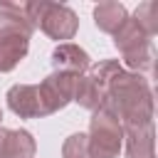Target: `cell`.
Instances as JSON below:
<instances>
[{
    "instance_id": "obj_6",
    "label": "cell",
    "mask_w": 158,
    "mask_h": 158,
    "mask_svg": "<svg viewBox=\"0 0 158 158\" xmlns=\"http://www.w3.org/2000/svg\"><path fill=\"white\" fill-rule=\"evenodd\" d=\"M7 106L22 116V118H35V116H44L42 114V104H40V94L37 86L32 84H17L7 91Z\"/></svg>"
},
{
    "instance_id": "obj_4",
    "label": "cell",
    "mask_w": 158,
    "mask_h": 158,
    "mask_svg": "<svg viewBox=\"0 0 158 158\" xmlns=\"http://www.w3.org/2000/svg\"><path fill=\"white\" fill-rule=\"evenodd\" d=\"M114 44L123 52V59L133 69H148L153 64V47L151 37L138 27L136 20H126L114 32Z\"/></svg>"
},
{
    "instance_id": "obj_8",
    "label": "cell",
    "mask_w": 158,
    "mask_h": 158,
    "mask_svg": "<svg viewBox=\"0 0 158 158\" xmlns=\"http://www.w3.org/2000/svg\"><path fill=\"white\" fill-rule=\"evenodd\" d=\"M35 141L27 131L0 128V158H32Z\"/></svg>"
},
{
    "instance_id": "obj_3",
    "label": "cell",
    "mask_w": 158,
    "mask_h": 158,
    "mask_svg": "<svg viewBox=\"0 0 158 158\" xmlns=\"http://www.w3.org/2000/svg\"><path fill=\"white\" fill-rule=\"evenodd\" d=\"M121 138H123L121 121L106 106L96 109V114L91 118V131L86 136L89 156L91 158H116L121 151Z\"/></svg>"
},
{
    "instance_id": "obj_9",
    "label": "cell",
    "mask_w": 158,
    "mask_h": 158,
    "mask_svg": "<svg viewBox=\"0 0 158 158\" xmlns=\"http://www.w3.org/2000/svg\"><path fill=\"white\" fill-rule=\"evenodd\" d=\"M126 153L128 158H153V128L126 126Z\"/></svg>"
},
{
    "instance_id": "obj_13",
    "label": "cell",
    "mask_w": 158,
    "mask_h": 158,
    "mask_svg": "<svg viewBox=\"0 0 158 158\" xmlns=\"http://www.w3.org/2000/svg\"><path fill=\"white\" fill-rule=\"evenodd\" d=\"M0 118H2V116H0Z\"/></svg>"
},
{
    "instance_id": "obj_2",
    "label": "cell",
    "mask_w": 158,
    "mask_h": 158,
    "mask_svg": "<svg viewBox=\"0 0 158 158\" xmlns=\"http://www.w3.org/2000/svg\"><path fill=\"white\" fill-rule=\"evenodd\" d=\"M25 15L32 22V27H40L44 35H49L52 40H72L79 20L77 15L59 2H44V0H35V2H25Z\"/></svg>"
},
{
    "instance_id": "obj_1",
    "label": "cell",
    "mask_w": 158,
    "mask_h": 158,
    "mask_svg": "<svg viewBox=\"0 0 158 158\" xmlns=\"http://www.w3.org/2000/svg\"><path fill=\"white\" fill-rule=\"evenodd\" d=\"M32 22L25 15L22 5L0 2V72H10L27 54L32 37Z\"/></svg>"
},
{
    "instance_id": "obj_10",
    "label": "cell",
    "mask_w": 158,
    "mask_h": 158,
    "mask_svg": "<svg viewBox=\"0 0 158 158\" xmlns=\"http://www.w3.org/2000/svg\"><path fill=\"white\" fill-rule=\"evenodd\" d=\"M94 20H96V27H99V30L114 35V32L128 20V15H126V7H123L121 2L109 0V2H99V5L94 7Z\"/></svg>"
},
{
    "instance_id": "obj_7",
    "label": "cell",
    "mask_w": 158,
    "mask_h": 158,
    "mask_svg": "<svg viewBox=\"0 0 158 158\" xmlns=\"http://www.w3.org/2000/svg\"><path fill=\"white\" fill-rule=\"evenodd\" d=\"M52 64H54L57 72H67V74L81 77V72L89 69V54L81 47H77L72 42H64L52 52Z\"/></svg>"
},
{
    "instance_id": "obj_12",
    "label": "cell",
    "mask_w": 158,
    "mask_h": 158,
    "mask_svg": "<svg viewBox=\"0 0 158 158\" xmlns=\"http://www.w3.org/2000/svg\"><path fill=\"white\" fill-rule=\"evenodd\" d=\"M62 156L64 158H91L89 156V141H86V133H74L67 138L64 148H62Z\"/></svg>"
},
{
    "instance_id": "obj_11",
    "label": "cell",
    "mask_w": 158,
    "mask_h": 158,
    "mask_svg": "<svg viewBox=\"0 0 158 158\" xmlns=\"http://www.w3.org/2000/svg\"><path fill=\"white\" fill-rule=\"evenodd\" d=\"M133 20L138 22V27H141L148 37H153V35L158 32V2H156V0H151V2L138 5V10H136V17H133Z\"/></svg>"
},
{
    "instance_id": "obj_5",
    "label": "cell",
    "mask_w": 158,
    "mask_h": 158,
    "mask_svg": "<svg viewBox=\"0 0 158 158\" xmlns=\"http://www.w3.org/2000/svg\"><path fill=\"white\" fill-rule=\"evenodd\" d=\"M74 84H77V74H67V72H54L49 74L40 86V104H42V114H52L62 106H67L74 99Z\"/></svg>"
}]
</instances>
